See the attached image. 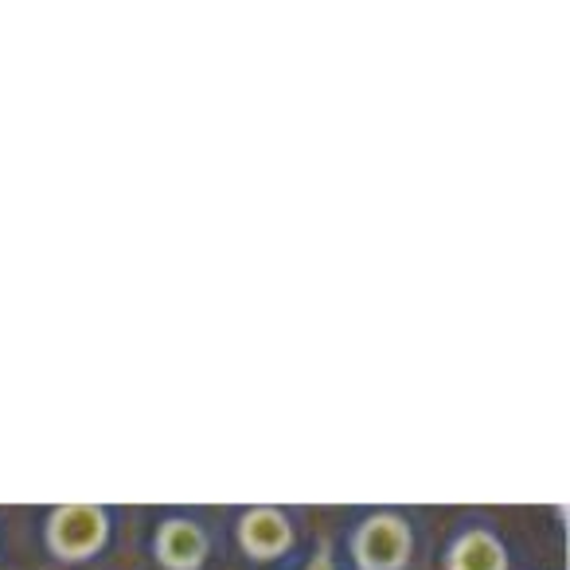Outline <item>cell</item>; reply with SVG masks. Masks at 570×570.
<instances>
[{
    "instance_id": "cell-1",
    "label": "cell",
    "mask_w": 570,
    "mask_h": 570,
    "mask_svg": "<svg viewBox=\"0 0 570 570\" xmlns=\"http://www.w3.org/2000/svg\"><path fill=\"white\" fill-rule=\"evenodd\" d=\"M114 515L102 504H56L43 520V547L56 562L82 567L110 547Z\"/></svg>"
},
{
    "instance_id": "cell-2",
    "label": "cell",
    "mask_w": 570,
    "mask_h": 570,
    "mask_svg": "<svg viewBox=\"0 0 570 570\" xmlns=\"http://www.w3.org/2000/svg\"><path fill=\"white\" fill-rule=\"evenodd\" d=\"M348 554L356 570H406L414 559V528L399 512H367L352 528Z\"/></svg>"
},
{
    "instance_id": "cell-3",
    "label": "cell",
    "mask_w": 570,
    "mask_h": 570,
    "mask_svg": "<svg viewBox=\"0 0 570 570\" xmlns=\"http://www.w3.org/2000/svg\"><path fill=\"white\" fill-rule=\"evenodd\" d=\"M235 539H238V551H243L246 559L266 567V562L285 559V554L297 547L294 515L282 512V508H274V504L246 508L235 523Z\"/></svg>"
},
{
    "instance_id": "cell-4",
    "label": "cell",
    "mask_w": 570,
    "mask_h": 570,
    "mask_svg": "<svg viewBox=\"0 0 570 570\" xmlns=\"http://www.w3.org/2000/svg\"><path fill=\"white\" fill-rule=\"evenodd\" d=\"M212 554V535L191 515H168L153 531V559L160 570H204Z\"/></svg>"
},
{
    "instance_id": "cell-5",
    "label": "cell",
    "mask_w": 570,
    "mask_h": 570,
    "mask_svg": "<svg viewBox=\"0 0 570 570\" xmlns=\"http://www.w3.org/2000/svg\"><path fill=\"white\" fill-rule=\"evenodd\" d=\"M442 570H512V554L492 528H465L445 547Z\"/></svg>"
},
{
    "instance_id": "cell-6",
    "label": "cell",
    "mask_w": 570,
    "mask_h": 570,
    "mask_svg": "<svg viewBox=\"0 0 570 570\" xmlns=\"http://www.w3.org/2000/svg\"><path fill=\"white\" fill-rule=\"evenodd\" d=\"M305 570H336V551H333V543H317V551H313V559L305 562Z\"/></svg>"
}]
</instances>
